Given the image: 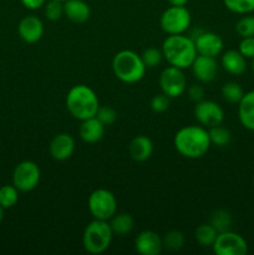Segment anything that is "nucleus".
Returning a JSON list of instances; mask_svg holds the SVG:
<instances>
[{
  "label": "nucleus",
  "instance_id": "nucleus-27",
  "mask_svg": "<svg viewBox=\"0 0 254 255\" xmlns=\"http://www.w3.org/2000/svg\"><path fill=\"white\" fill-rule=\"evenodd\" d=\"M208 133L211 143L218 147H226L231 142V132L226 127H222L221 125L208 128Z\"/></svg>",
  "mask_w": 254,
  "mask_h": 255
},
{
  "label": "nucleus",
  "instance_id": "nucleus-19",
  "mask_svg": "<svg viewBox=\"0 0 254 255\" xmlns=\"http://www.w3.org/2000/svg\"><path fill=\"white\" fill-rule=\"evenodd\" d=\"M238 119L244 128L254 131V90L244 94L239 101Z\"/></svg>",
  "mask_w": 254,
  "mask_h": 255
},
{
  "label": "nucleus",
  "instance_id": "nucleus-34",
  "mask_svg": "<svg viewBox=\"0 0 254 255\" xmlns=\"http://www.w3.org/2000/svg\"><path fill=\"white\" fill-rule=\"evenodd\" d=\"M169 107V97L166 96L164 94H159L153 96L151 100V109L157 114H162V112L167 111Z\"/></svg>",
  "mask_w": 254,
  "mask_h": 255
},
{
  "label": "nucleus",
  "instance_id": "nucleus-39",
  "mask_svg": "<svg viewBox=\"0 0 254 255\" xmlns=\"http://www.w3.org/2000/svg\"><path fill=\"white\" fill-rule=\"evenodd\" d=\"M2 219H4V208L0 206V223L2 222Z\"/></svg>",
  "mask_w": 254,
  "mask_h": 255
},
{
  "label": "nucleus",
  "instance_id": "nucleus-15",
  "mask_svg": "<svg viewBox=\"0 0 254 255\" xmlns=\"http://www.w3.org/2000/svg\"><path fill=\"white\" fill-rule=\"evenodd\" d=\"M50 154L55 161H66L75 151V139L69 133H59L51 139Z\"/></svg>",
  "mask_w": 254,
  "mask_h": 255
},
{
  "label": "nucleus",
  "instance_id": "nucleus-7",
  "mask_svg": "<svg viewBox=\"0 0 254 255\" xmlns=\"http://www.w3.org/2000/svg\"><path fill=\"white\" fill-rule=\"evenodd\" d=\"M192 16L186 6H169L162 12L159 24L168 35L183 34L191 26Z\"/></svg>",
  "mask_w": 254,
  "mask_h": 255
},
{
  "label": "nucleus",
  "instance_id": "nucleus-4",
  "mask_svg": "<svg viewBox=\"0 0 254 255\" xmlns=\"http://www.w3.org/2000/svg\"><path fill=\"white\" fill-rule=\"evenodd\" d=\"M146 69L142 57L132 50H122L112 60V70L120 81L125 84H136L143 79Z\"/></svg>",
  "mask_w": 254,
  "mask_h": 255
},
{
  "label": "nucleus",
  "instance_id": "nucleus-16",
  "mask_svg": "<svg viewBox=\"0 0 254 255\" xmlns=\"http://www.w3.org/2000/svg\"><path fill=\"white\" fill-rule=\"evenodd\" d=\"M136 252L141 255H158L163 248L162 238L152 231H143L134 241Z\"/></svg>",
  "mask_w": 254,
  "mask_h": 255
},
{
  "label": "nucleus",
  "instance_id": "nucleus-18",
  "mask_svg": "<svg viewBox=\"0 0 254 255\" xmlns=\"http://www.w3.org/2000/svg\"><path fill=\"white\" fill-rule=\"evenodd\" d=\"M153 152V144L147 136L139 134L136 136L128 146V153L131 158L136 162H144L152 156Z\"/></svg>",
  "mask_w": 254,
  "mask_h": 255
},
{
  "label": "nucleus",
  "instance_id": "nucleus-21",
  "mask_svg": "<svg viewBox=\"0 0 254 255\" xmlns=\"http://www.w3.org/2000/svg\"><path fill=\"white\" fill-rule=\"evenodd\" d=\"M246 60V57L238 50H228L222 55L221 64L228 74L242 75L247 70Z\"/></svg>",
  "mask_w": 254,
  "mask_h": 255
},
{
  "label": "nucleus",
  "instance_id": "nucleus-17",
  "mask_svg": "<svg viewBox=\"0 0 254 255\" xmlns=\"http://www.w3.org/2000/svg\"><path fill=\"white\" fill-rule=\"evenodd\" d=\"M105 127L96 116L84 120L80 126V137L86 143H96L104 137Z\"/></svg>",
  "mask_w": 254,
  "mask_h": 255
},
{
  "label": "nucleus",
  "instance_id": "nucleus-37",
  "mask_svg": "<svg viewBox=\"0 0 254 255\" xmlns=\"http://www.w3.org/2000/svg\"><path fill=\"white\" fill-rule=\"evenodd\" d=\"M21 4L29 10H37L41 6H44L46 0H20Z\"/></svg>",
  "mask_w": 254,
  "mask_h": 255
},
{
  "label": "nucleus",
  "instance_id": "nucleus-24",
  "mask_svg": "<svg viewBox=\"0 0 254 255\" xmlns=\"http://www.w3.org/2000/svg\"><path fill=\"white\" fill-rule=\"evenodd\" d=\"M209 223L216 228V231L218 232V233H222V232L231 231L233 219H232V214L229 213L228 211L218 209V211L212 213L211 222H209Z\"/></svg>",
  "mask_w": 254,
  "mask_h": 255
},
{
  "label": "nucleus",
  "instance_id": "nucleus-40",
  "mask_svg": "<svg viewBox=\"0 0 254 255\" xmlns=\"http://www.w3.org/2000/svg\"><path fill=\"white\" fill-rule=\"evenodd\" d=\"M252 70H253V72H254V57L252 59Z\"/></svg>",
  "mask_w": 254,
  "mask_h": 255
},
{
  "label": "nucleus",
  "instance_id": "nucleus-9",
  "mask_svg": "<svg viewBox=\"0 0 254 255\" xmlns=\"http://www.w3.org/2000/svg\"><path fill=\"white\" fill-rule=\"evenodd\" d=\"M158 82L162 94L168 96L169 99L182 96L187 90V80L182 69L171 65L161 72Z\"/></svg>",
  "mask_w": 254,
  "mask_h": 255
},
{
  "label": "nucleus",
  "instance_id": "nucleus-33",
  "mask_svg": "<svg viewBox=\"0 0 254 255\" xmlns=\"http://www.w3.org/2000/svg\"><path fill=\"white\" fill-rule=\"evenodd\" d=\"M96 117L105 126H111L117 120V112L110 106H100L97 110Z\"/></svg>",
  "mask_w": 254,
  "mask_h": 255
},
{
  "label": "nucleus",
  "instance_id": "nucleus-12",
  "mask_svg": "<svg viewBox=\"0 0 254 255\" xmlns=\"http://www.w3.org/2000/svg\"><path fill=\"white\" fill-rule=\"evenodd\" d=\"M197 54L216 57L223 50V40L216 32L201 31L193 39Z\"/></svg>",
  "mask_w": 254,
  "mask_h": 255
},
{
  "label": "nucleus",
  "instance_id": "nucleus-32",
  "mask_svg": "<svg viewBox=\"0 0 254 255\" xmlns=\"http://www.w3.org/2000/svg\"><path fill=\"white\" fill-rule=\"evenodd\" d=\"M45 16L51 21H56L64 15V1L59 0H49L45 2Z\"/></svg>",
  "mask_w": 254,
  "mask_h": 255
},
{
  "label": "nucleus",
  "instance_id": "nucleus-8",
  "mask_svg": "<svg viewBox=\"0 0 254 255\" xmlns=\"http://www.w3.org/2000/svg\"><path fill=\"white\" fill-rule=\"evenodd\" d=\"M41 177L39 166L32 161H22L12 172V184L19 192H31L37 187Z\"/></svg>",
  "mask_w": 254,
  "mask_h": 255
},
{
  "label": "nucleus",
  "instance_id": "nucleus-3",
  "mask_svg": "<svg viewBox=\"0 0 254 255\" xmlns=\"http://www.w3.org/2000/svg\"><path fill=\"white\" fill-rule=\"evenodd\" d=\"M66 107L72 117L84 121L96 116L100 104L97 95L91 87L86 85H75L66 95Z\"/></svg>",
  "mask_w": 254,
  "mask_h": 255
},
{
  "label": "nucleus",
  "instance_id": "nucleus-6",
  "mask_svg": "<svg viewBox=\"0 0 254 255\" xmlns=\"http://www.w3.org/2000/svg\"><path fill=\"white\" fill-rule=\"evenodd\" d=\"M87 207L95 219L110 221L117 211L116 197L109 189L99 188L90 194Z\"/></svg>",
  "mask_w": 254,
  "mask_h": 255
},
{
  "label": "nucleus",
  "instance_id": "nucleus-25",
  "mask_svg": "<svg viewBox=\"0 0 254 255\" xmlns=\"http://www.w3.org/2000/svg\"><path fill=\"white\" fill-rule=\"evenodd\" d=\"M19 201V189L12 184L0 187V206L4 209L12 208Z\"/></svg>",
  "mask_w": 254,
  "mask_h": 255
},
{
  "label": "nucleus",
  "instance_id": "nucleus-2",
  "mask_svg": "<svg viewBox=\"0 0 254 255\" xmlns=\"http://www.w3.org/2000/svg\"><path fill=\"white\" fill-rule=\"evenodd\" d=\"M162 52L171 66L182 70L191 67L198 55L193 39L183 34L168 35L162 44Z\"/></svg>",
  "mask_w": 254,
  "mask_h": 255
},
{
  "label": "nucleus",
  "instance_id": "nucleus-13",
  "mask_svg": "<svg viewBox=\"0 0 254 255\" xmlns=\"http://www.w3.org/2000/svg\"><path fill=\"white\" fill-rule=\"evenodd\" d=\"M191 67L194 77L202 84H209L213 81L218 72V62L216 57L204 55H197Z\"/></svg>",
  "mask_w": 254,
  "mask_h": 255
},
{
  "label": "nucleus",
  "instance_id": "nucleus-35",
  "mask_svg": "<svg viewBox=\"0 0 254 255\" xmlns=\"http://www.w3.org/2000/svg\"><path fill=\"white\" fill-rule=\"evenodd\" d=\"M238 51L243 55L246 59H253L254 57V36L242 37L239 42Z\"/></svg>",
  "mask_w": 254,
  "mask_h": 255
},
{
  "label": "nucleus",
  "instance_id": "nucleus-42",
  "mask_svg": "<svg viewBox=\"0 0 254 255\" xmlns=\"http://www.w3.org/2000/svg\"><path fill=\"white\" fill-rule=\"evenodd\" d=\"M253 182H254V178H253Z\"/></svg>",
  "mask_w": 254,
  "mask_h": 255
},
{
  "label": "nucleus",
  "instance_id": "nucleus-10",
  "mask_svg": "<svg viewBox=\"0 0 254 255\" xmlns=\"http://www.w3.org/2000/svg\"><path fill=\"white\" fill-rule=\"evenodd\" d=\"M212 248L217 255H246L248 244L241 234L226 231L218 233Z\"/></svg>",
  "mask_w": 254,
  "mask_h": 255
},
{
  "label": "nucleus",
  "instance_id": "nucleus-41",
  "mask_svg": "<svg viewBox=\"0 0 254 255\" xmlns=\"http://www.w3.org/2000/svg\"><path fill=\"white\" fill-rule=\"evenodd\" d=\"M59 1H65V0H59Z\"/></svg>",
  "mask_w": 254,
  "mask_h": 255
},
{
  "label": "nucleus",
  "instance_id": "nucleus-22",
  "mask_svg": "<svg viewBox=\"0 0 254 255\" xmlns=\"http://www.w3.org/2000/svg\"><path fill=\"white\" fill-rule=\"evenodd\" d=\"M110 221H111L110 226H111L112 232L117 236H126V234L131 233L132 229L134 228L133 218L127 213L115 214Z\"/></svg>",
  "mask_w": 254,
  "mask_h": 255
},
{
  "label": "nucleus",
  "instance_id": "nucleus-30",
  "mask_svg": "<svg viewBox=\"0 0 254 255\" xmlns=\"http://www.w3.org/2000/svg\"><path fill=\"white\" fill-rule=\"evenodd\" d=\"M236 31L241 37L254 36V16L247 15L241 17L236 24Z\"/></svg>",
  "mask_w": 254,
  "mask_h": 255
},
{
  "label": "nucleus",
  "instance_id": "nucleus-36",
  "mask_svg": "<svg viewBox=\"0 0 254 255\" xmlns=\"http://www.w3.org/2000/svg\"><path fill=\"white\" fill-rule=\"evenodd\" d=\"M188 96L192 101L197 102L202 101L204 97V89L201 86V85H192L188 89Z\"/></svg>",
  "mask_w": 254,
  "mask_h": 255
},
{
  "label": "nucleus",
  "instance_id": "nucleus-23",
  "mask_svg": "<svg viewBox=\"0 0 254 255\" xmlns=\"http://www.w3.org/2000/svg\"><path fill=\"white\" fill-rule=\"evenodd\" d=\"M217 236H218V232L216 231V228L211 223L198 226L196 229V233H194V238H196L197 243L202 247L213 246Z\"/></svg>",
  "mask_w": 254,
  "mask_h": 255
},
{
  "label": "nucleus",
  "instance_id": "nucleus-28",
  "mask_svg": "<svg viewBox=\"0 0 254 255\" xmlns=\"http://www.w3.org/2000/svg\"><path fill=\"white\" fill-rule=\"evenodd\" d=\"M163 248L169 252H178L184 246V236L179 231H171L162 239Z\"/></svg>",
  "mask_w": 254,
  "mask_h": 255
},
{
  "label": "nucleus",
  "instance_id": "nucleus-26",
  "mask_svg": "<svg viewBox=\"0 0 254 255\" xmlns=\"http://www.w3.org/2000/svg\"><path fill=\"white\" fill-rule=\"evenodd\" d=\"M222 96L229 104H239L244 96V91L238 82H227L222 87Z\"/></svg>",
  "mask_w": 254,
  "mask_h": 255
},
{
  "label": "nucleus",
  "instance_id": "nucleus-5",
  "mask_svg": "<svg viewBox=\"0 0 254 255\" xmlns=\"http://www.w3.org/2000/svg\"><path fill=\"white\" fill-rule=\"evenodd\" d=\"M114 232L107 221L94 219L87 224L82 234V246L90 254L99 255L109 249L112 242Z\"/></svg>",
  "mask_w": 254,
  "mask_h": 255
},
{
  "label": "nucleus",
  "instance_id": "nucleus-1",
  "mask_svg": "<svg viewBox=\"0 0 254 255\" xmlns=\"http://www.w3.org/2000/svg\"><path fill=\"white\" fill-rule=\"evenodd\" d=\"M174 147L181 156L186 158H201L211 147L208 129L203 126L182 127L173 139Z\"/></svg>",
  "mask_w": 254,
  "mask_h": 255
},
{
  "label": "nucleus",
  "instance_id": "nucleus-29",
  "mask_svg": "<svg viewBox=\"0 0 254 255\" xmlns=\"http://www.w3.org/2000/svg\"><path fill=\"white\" fill-rule=\"evenodd\" d=\"M228 10L236 14H251L254 11V0H223Z\"/></svg>",
  "mask_w": 254,
  "mask_h": 255
},
{
  "label": "nucleus",
  "instance_id": "nucleus-14",
  "mask_svg": "<svg viewBox=\"0 0 254 255\" xmlns=\"http://www.w3.org/2000/svg\"><path fill=\"white\" fill-rule=\"evenodd\" d=\"M17 32L25 42L34 44L39 41L44 35V24L35 15H27L20 20Z\"/></svg>",
  "mask_w": 254,
  "mask_h": 255
},
{
  "label": "nucleus",
  "instance_id": "nucleus-11",
  "mask_svg": "<svg viewBox=\"0 0 254 255\" xmlns=\"http://www.w3.org/2000/svg\"><path fill=\"white\" fill-rule=\"evenodd\" d=\"M194 117L201 126L211 128L222 125L224 120V111L217 102L211 100H202L196 104Z\"/></svg>",
  "mask_w": 254,
  "mask_h": 255
},
{
  "label": "nucleus",
  "instance_id": "nucleus-20",
  "mask_svg": "<svg viewBox=\"0 0 254 255\" xmlns=\"http://www.w3.org/2000/svg\"><path fill=\"white\" fill-rule=\"evenodd\" d=\"M90 6L84 0H65L64 15L76 24H82L90 17Z\"/></svg>",
  "mask_w": 254,
  "mask_h": 255
},
{
  "label": "nucleus",
  "instance_id": "nucleus-31",
  "mask_svg": "<svg viewBox=\"0 0 254 255\" xmlns=\"http://www.w3.org/2000/svg\"><path fill=\"white\" fill-rule=\"evenodd\" d=\"M141 57L144 66L147 69H152V67H156L157 65L161 64L162 59H163V52H162V50L156 49V47H148V49L144 50Z\"/></svg>",
  "mask_w": 254,
  "mask_h": 255
},
{
  "label": "nucleus",
  "instance_id": "nucleus-38",
  "mask_svg": "<svg viewBox=\"0 0 254 255\" xmlns=\"http://www.w3.org/2000/svg\"><path fill=\"white\" fill-rule=\"evenodd\" d=\"M167 1H168V4L172 5V6H184L188 0H167Z\"/></svg>",
  "mask_w": 254,
  "mask_h": 255
}]
</instances>
